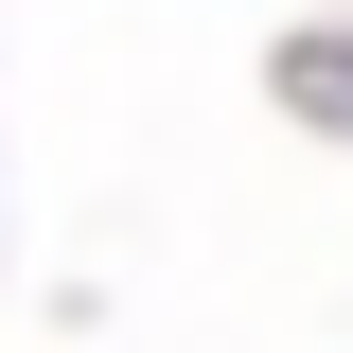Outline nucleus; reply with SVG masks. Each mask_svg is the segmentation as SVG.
I'll list each match as a JSON object with an SVG mask.
<instances>
[{
	"label": "nucleus",
	"mask_w": 353,
	"mask_h": 353,
	"mask_svg": "<svg viewBox=\"0 0 353 353\" xmlns=\"http://www.w3.org/2000/svg\"><path fill=\"white\" fill-rule=\"evenodd\" d=\"M301 106H318V124H353V36H336V53H301Z\"/></svg>",
	"instance_id": "f257e3e1"
}]
</instances>
